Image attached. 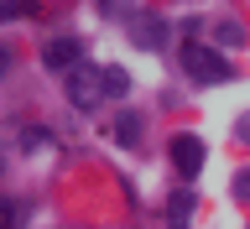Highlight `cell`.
<instances>
[{
    "instance_id": "obj_10",
    "label": "cell",
    "mask_w": 250,
    "mask_h": 229,
    "mask_svg": "<svg viewBox=\"0 0 250 229\" xmlns=\"http://www.w3.org/2000/svg\"><path fill=\"white\" fill-rule=\"evenodd\" d=\"M11 203V224L5 229H26V198H5Z\"/></svg>"
},
{
    "instance_id": "obj_5",
    "label": "cell",
    "mask_w": 250,
    "mask_h": 229,
    "mask_svg": "<svg viewBox=\"0 0 250 229\" xmlns=\"http://www.w3.org/2000/svg\"><path fill=\"white\" fill-rule=\"evenodd\" d=\"M78 62H83L78 37H52V42L42 47V68H47V73H73Z\"/></svg>"
},
{
    "instance_id": "obj_12",
    "label": "cell",
    "mask_w": 250,
    "mask_h": 229,
    "mask_svg": "<svg viewBox=\"0 0 250 229\" xmlns=\"http://www.w3.org/2000/svg\"><path fill=\"white\" fill-rule=\"evenodd\" d=\"M234 141H245V146H250V115H240V120H234Z\"/></svg>"
},
{
    "instance_id": "obj_8",
    "label": "cell",
    "mask_w": 250,
    "mask_h": 229,
    "mask_svg": "<svg viewBox=\"0 0 250 229\" xmlns=\"http://www.w3.org/2000/svg\"><path fill=\"white\" fill-rule=\"evenodd\" d=\"M214 37H219V47H240L245 42V26H240V21H219Z\"/></svg>"
},
{
    "instance_id": "obj_2",
    "label": "cell",
    "mask_w": 250,
    "mask_h": 229,
    "mask_svg": "<svg viewBox=\"0 0 250 229\" xmlns=\"http://www.w3.org/2000/svg\"><path fill=\"white\" fill-rule=\"evenodd\" d=\"M68 99H73V109H99V104L109 99L104 68H94V62H78L73 73H68Z\"/></svg>"
},
{
    "instance_id": "obj_7",
    "label": "cell",
    "mask_w": 250,
    "mask_h": 229,
    "mask_svg": "<svg viewBox=\"0 0 250 229\" xmlns=\"http://www.w3.org/2000/svg\"><path fill=\"white\" fill-rule=\"evenodd\" d=\"M193 208H198V198H193L188 187H177V193L167 198V224H172V229H188V219H193Z\"/></svg>"
},
{
    "instance_id": "obj_9",
    "label": "cell",
    "mask_w": 250,
    "mask_h": 229,
    "mask_svg": "<svg viewBox=\"0 0 250 229\" xmlns=\"http://www.w3.org/2000/svg\"><path fill=\"white\" fill-rule=\"evenodd\" d=\"M104 83H109V99H125L130 94V73L125 68H104Z\"/></svg>"
},
{
    "instance_id": "obj_11",
    "label": "cell",
    "mask_w": 250,
    "mask_h": 229,
    "mask_svg": "<svg viewBox=\"0 0 250 229\" xmlns=\"http://www.w3.org/2000/svg\"><path fill=\"white\" fill-rule=\"evenodd\" d=\"M234 198H240V203H250V167H240V172H234Z\"/></svg>"
},
{
    "instance_id": "obj_1",
    "label": "cell",
    "mask_w": 250,
    "mask_h": 229,
    "mask_svg": "<svg viewBox=\"0 0 250 229\" xmlns=\"http://www.w3.org/2000/svg\"><path fill=\"white\" fill-rule=\"evenodd\" d=\"M183 73L198 83V89H214V83H229V58L214 52L208 42H188L183 47Z\"/></svg>"
},
{
    "instance_id": "obj_4",
    "label": "cell",
    "mask_w": 250,
    "mask_h": 229,
    "mask_svg": "<svg viewBox=\"0 0 250 229\" xmlns=\"http://www.w3.org/2000/svg\"><path fill=\"white\" fill-rule=\"evenodd\" d=\"M167 31L172 26L156 11H136V16H130V42H136L141 52H162V47H167Z\"/></svg>"
},
{
    "instance_id": "obj_3",
    "label": "cell",
    "mask_w": 250,
    "mask_h": 229,
    "mask_svg": "<svg viewBox=\"0 0 250 229\" xmlns=\"http://www.w3.org/2000/svg\"><path fill=\"white\" fill-rule=\"evenodd\" d=\"M167 156H172V167H177V177H198L203 172V141L193 136V130H177V136L167 141Z\"/></svg>"
},
{
    "instance_id": "obj_6",
    "label": "cell",
    "mask_w": 250,
    "mask_h": 229,
    "mask_svg": "<svg viewBox=\"0 0 250 229\" xmlns=\"http://www.w3.org/2000/svg\"><path fill=\"white\" fill-rule=\"evenodd\" d=\"M109 136L120 141V146H141V115L136 109H120V115L109 120Z\"/></svg>"
}]
</instances>
